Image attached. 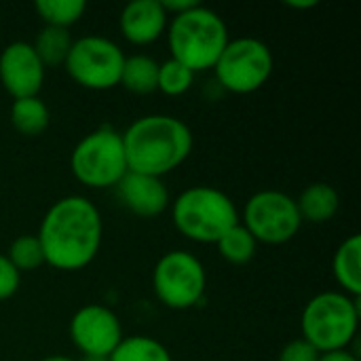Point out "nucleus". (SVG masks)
I'll return each instance as SVG.
<instances>
[{"instance_id": "nucleus-12", "label": "nucleus", "mask_w": 361, "mask_h": 361, "mask_svg": "<svg viewBox=\"0 0 361 361\" xmlns=\"http://www.w3.org/2000/svg\"><path fill=\"white\" fill-rule=\"evenodd\" d=\"M47 68L32 42L13 40L0 51V85L13 99L36 97L44 85Z\"/></svg>"}, {"instance_id": "nucleus-26", "label": "nucleus", "mask_w": 361, "mask_h": 361, "mask_svg": "<svg viewBox=\"0 0 361 361\" xmlns=\"http://www.w3.org/2000/svg\"><path fill=\"white\" fill-rule=\"evenodd\" d=\"M319 355L322 353L309 343H305L302 338H294L279 351L277 361H319Z\"/></svg>"}, {"instance_id": "nucleus-15", "label": "nucleus", "mask_w": 361, "mask_h": 361, "mask_svg": "<svg viewBox=\"0 0 361 361\" xmlns=\"http://www.w3.org/2000/svg\"><path fill=\"white\" fill-rule=\"evenodd\" d=\"M296 205H298V214L302 222L326 224L338 214L341 197L332 184L313 182L300 192V197L296 199Z\"/></svg>"}, {"instance_id": "nucleus-31", "label": "nucleus", "mask_w": 361, "mask_h": 361, "mask_svg": "<svg viewBox=\"0 0 361 361\" xmlns=\"http://www.w3.org/2000/svg\"><path fill=\"white\" fill-rule=\"evenodd\" d=\"M76 361H110V357H104V355H82L80 360Z\"/></svg>"}, {"instance_id": "nucleus-13", "label": "nucleus", "mask_w": 361, "mask_h": 361, "mask_svg": "<svg viewBox=\"0 0 361 361\" xmlns=\"http://www.w3.org/2000/svg\"><path fill=\"white\" fill-rule=\"evenodd\" d=\"M118 201L140 218H157L171 205L169 190L163 178L127 171L125 178L114 186Z\"/></svg>"}, {"instance_id": "nucleus-22", "label": "nucleus", "mask_w": 361, "mask_h": 361, "mask_svg": "<svg viewBox=\"0 0 361 361\" xmlns=\"http://www.w3.org/2000/svg\"><path fill=\"white\" fill-rule=\"evenodd\" d=\"M218 247V254L222 260L231 262V264H247L254 260L256 252H258V243L256 239L250 235V231L239 222L235 224L226 235H222L216 243Z\"/></svg>"}, {"instance_id": "nucleus-21", "label": "nucleus", "mask_w": 361, "mask_h": 361, "mask_svg": "<svg viewBox=\"0 0 361 361\" xmlns=\"http://www.w3.org/2000/svg\"><path fill=\"white\" fill-rule=\"evenodd\" d=\"M34 11L44 25L70 30L87 11L85 0H36Z\"/></svg>"}, {"instance_id": "nucleus-24", "label": "nucleus", "mask_w": 361, "mask_h": 361, "mask_svg": "<svg viewBox=\"0 0 361 361\" xmlns=\"http://www.w3.org/2000/svg\"><path fill=\"white\" fill-rule=\"evenodd\" d=\"M6 258L13 262V267L23 275V273H30V271H36L44 264V254H42V247H40V241L36 235H21L17 237L11 247H8V254Z\"/></svg>"}, {"instance_id": "nucleus-6", "label": "nucleus", "mask_w": 361, "mask_h": 361, "mask_svg": "<svg viewBox=\"0 0 361 361\" xmlns=\"http://www.w3.org/2000/svg\"><path fill=\"white\" fill-rule=\"evenodd\" d=\"M70 171L74 180L87 188H114L129 171L121 131L99 127L82 135L72 148Z\"/></svg>"}, {"instance_id": "nucleus-1", "label": "nucleus", "mask_w": 361, "mask_h": 361, "mask_svg": "<svg viewBox=\"0 0 361 361\" xmlns=\"http://www.w3.org/2000/svg\"><path fill=\"white\" fill-rule=\"evenodd\" d=\"M36 237L44 254V264L61 273H76L97 258L104 239V220L91 199L68 195L47 209Z\"/></svg>"}, {"instance_id": "nucleus-3", "label": "nucleus", "mask_w": 361, "mask_h": 361, "mask_svg": "<svg viewBox=\"0 0 361 361\" xmlns=\"http://www.w3.org/2000/svg\"><path fill=\"white\" fill-rule=\"evenodd\" d=\"M165 36L169 57L184 63L192 74L212 70L231 40L226 21L201 2L182 15L169 17Z\"/></svg>"}, {"instance_id": "nucleus-18", "label": "nucleus", "mask_w": 361, "mask_h": 361, "mask_svg": "<svg viewBox=\"0 0 361 361\" xmlns=\"http://www.w3.org/2000/svg\"><path fill=\"white\" fill-rule=\"evenodd\" d=\"M157 80H159V61L154 57L144 53L125 57L118 87L127 89L133 95H148L157 91Z\"/></svg>"}, {"instance_id": "nucleus-17", "label": "nucleus", "mask_w": 361, "mask_h": 361, "mask_svg": "<svg viewBox=\"0 0 361 361\" xmlns=\"http://www.w3.org/2000/svg\"><path fill=\"white\" fill-rule=\"evenodd\" d=\"M51 123L49 106L42 102L40 95L13 99L11 104V125L23 137H38L47 131Z\"/></svg>"}, {"instance_id": "nucleus-4", "label": "nucleus", "mask_w": 361, "mask_h": 361, "mask_svg": "<svg viewBox=\"0 0 361 361\" xmlns=\"http://www.w3.org/2000/svg\"><path fill=\"white\" fill-rule=\"evenodd\" d=\"M169 209L176 231L201 245H216L222 235L239 224L235 201L216 186H190L171 201Z\"/></svg>"}, {"instance_id": "nucleus-10", "label": "nucleus", "mask_w": 361, "mask_h": 361, "mask_svg": "<svg viewBox=\"0 0 361 361\" xmlns=\"http://www.w3.org/2000/svg\"><path fill=\"white\" fill-rule=\"evenodd\" d=\"M239 222L250 231L258 245H283L292 241L302 226L296 199L273 188L254 192L245 201Z\"/></svg>"}, {"instance_id": "nucleus-20", "label": "nucleus", "mask_w": 361, "mask_h": 361, "mask_svg": "<svg viewBox=\"0 0 361 361\" xmlns=\"http://www.w3.org/2000/svg\"><path fill=\"white\" fill-rule=\"evenodd\" d=\"M110 361H173V357L161 341L135 334L121 341V345L112 351Z\"/></svg>"}, {"instance_id": "nucleus-7", "label": "nucleus", "mask_w": 361, "mask_h": 361, "mask_svg": "<svg viewBox=\"0 0 361 361\" xmlns=\"http://www.w3.org/2000/svg\"><path fill=\"white\" fill-rule=\"evenodd\" d=\"M275 68L273 51L256 36L231 38L214 70L216 82L235 95L256 93L267 85Z\"/></svg>"}, {"instance_id": "nucleus-27", "label": "nucleus", "mask_w": 361, "mask_h": 361, "mask_svg": "<svg viewBox=\"0 0 361 361\" xmlns=\"http://www.w3.org/2000/svg\"><path fill=\"white\" fill-rule=\"evenodd\" d=\"M161 4H163V8H165V13L169 15V17H176V15H182V13H186V11H190L195 4H199L197 0H161Z\"/></svg>"}, {"instance_id": "nucleus-9", "label": "nucleus", "mask_w": 361, "mask_h": 361, "mask_svg": "<svg viewBox=\"0 0 361 361\" xmlns=\"http://www.w3.org/2000/svg\"><path fill=\"white\" fill-rule=\"evenodd\" d=\"M125 57V51L112 38L89 34L74 38L63 70L82 89L110 91L121 82Z\"/></svg>"}, {"instance_id": "nucleus-19", "label": "nucleus", "mask_w": 361, "mask_h": 361, "mask_svg": "<svg viewBox=\"0 0 361 361\" xmlns=\"http://www.w3.org/2000/svg\"><path fill=\"white\" fill-rule=\"evenodd\" d=\"M72 42H74V36L70 34V30L42 25L38 34L34 36L32 47L44 68H57L66 63Z\"/></svg>"}, {"instance_id": "nucleus-5", "label": "nucleus", "mask_w": 361, "mask_h": 361, "mask_svg": "<svg viewBox=\"0 0 361 361\" xmlns=\"http://www.w3.org/2000/svg\"><path fill=\"white\" fill-rule=\"evenodd\" d=\"M360 298L341 290L313 296L300 315V338L319 353L351 349L360 330Z\"/></svg>"}, {"instance_id": "nucleus-11", "label": "nucleus", "mask_w": 361, "mask_h": 361, "mask_svg": "<svg viewBox=\"0 0 361 361\" xmlns=\"http://www.w3.org/2000/svg\"><path fill=\"white\" fill-rule=\"evenodd\" d=\"M68 334L80 355H104V357H110L112 351L125 338L118 315L106 305L80 307L70 319Z\"/></svg>"}, {"instance_id": "nucleus-16", "label": "nucleus", "mask_w": 361, "mask_h": 361, "mask_svg": "<svg viewBox=\"0 0 361 361\" xmlns=\"http://www.w3.org/2000/svg\"><path fill=\"white\" fill-rule=\"evenodd\" d=\"M332 273L343 294L351 298L361 296V237H347L332 258Z\"/></svg>"}, {"instance_id": "nucleus-30", "label": "nucleus", "mask_w": 361, "mask_h": 361, "mask_svg": "<svg viewBox=\"0 0 361 361\" xmlns=\"http://www.w3.org/2000/svg\"><path fill=\"white\" fill-rule=\"evenodd\" d=\"M40 361H76L74 357H68V355H47Z\"/></svg>"}, {"instance_id": "nucleus-8", "label": "nucleus", "mask_w": 361, "mask_h": 361, "mask_svg": "<svg viewBox=\"0 0 361 361\" xmlns=\"http://www.w3.org/2000/svg\"><path fill=\"white\" fill-rule=\"evenodd\" d=\"M207 290V271L188 250L163 254L152 269V292L157 300L171 311L197 307Z\"/></svg>"}, {"instance_id": "nucleus-29", "label": "nucleus", "mask_w": 361, "mask_h": 361, "mask_svg": "<svg viewBox=\"0 0 361 361\" xmlns=\"http://www.w3.org/2000/svg\"><path fill=\"white\" fill-rule=\"evenodd\" d=\"M317 4H319L317 0H288L286 2V6H290V8H313Z\"/></svg>"}, {"instance_id": "nucleus-23", "label": "nucleus", "mask_w": 361, "mask_h": 361, "mask_svg": "<svg viewBox=\"0 0 361 361\" xmlns=\"http://www.w3.org/2000/svg\"><path fill=\"white\" fill-rule=\"evenodd\" d=\"M195 82V74L180 61L176 59H165L159 63V80H157V91H161L167 97H180L190 91Z\"/></svg>"}, {"instance_id": "nucleus-25", "label": "nucleus", "mask_w": 361, "mask_h": 361, "mask_svg": "<svg viewBox=\"0 0 361 361\" xmlns=\"http://www.w3.org/2000/svg\"><path fill=\"white\" fill-rule=\"evenodd\" d=\"M21 286V273L13 267L6 254H0V302L17 294Z\"/></svg>"}, {"instance_id": "nucleus-28", "label": "nucleus", "mask_w": 361, "mask_h": 361, "mask_svg": "<svg viewBox=\"0 0 361 361\" xmlns=\"http://www.w3.org/2000/svg\"><path fill=\"white\" fill-rule=\"evenodd\" d=\"M319 361H360V357L351 351V349H343V351H332V353H322Z\"/></svg>"}, {"instance_id": "nucleus-2", "label": "nucleus", "mask_w": 361, "mask_h": 361, "mask_svg": "<svg viewBox=\"0 0 361 361\" xmlns=\"http://www.w3.org/2000/svg\"><path fill=\"white\" fill-rule=\"evenodd\" d=\"M121 135L129 171L154 178L178 169L195 146L190 127L171 114L140 116Z\"/></svg>"}, {"instance_id": "nucleus-14", "label": "nucleus", "mask_w": 361, "mask_h": 361, "mask_svg": "<svg viewBox=\"0 0 361 361\" xmlns=\"http://www.w3.org/2000/svg\"><path fill=\"white\" fill-rule=\"evenodd\" d=\"M169 23V15L165 13L161 0H133L123 6L118 15L121 36L135 47H148L157 42Z\"/></svg>"}]
</instances>
